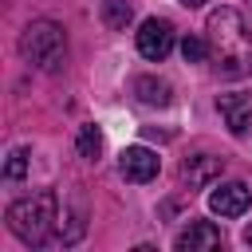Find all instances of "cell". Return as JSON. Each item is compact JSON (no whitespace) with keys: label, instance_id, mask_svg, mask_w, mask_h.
<instances>
[{"label":"cell","instance_id":"52a82bcc","mask_svg":"<svg viewBox=\"0 0 252 252\" xmlns=\"http://www.w3.org/2000/svg\"><path fill=\"white\" fill-rule=\"evenodd\" d=\"M217 110H220L224 126H228L236 138H244V134L252 130V94H244V91L217 94Z\"/></svg>","mask_w":252,"mask_h":252},{"label":"cell","instance_id":"ba28073f","mask_svg":"<svg viewBox=\"0 0 252 252\" xmlns=\"http://www.w3.org/2000/svg\"><path fill=\"white\" fill-rule=\"evenodd\" d=\"M220 228L213 224V220H193L185 232H177V240H173V248L177 252H209V248H220Z\"/></svg>","mask_w":252,"mask_h":252},{"label":"cell","instance_id":"7a4b0ae2","mask_svg":"<svg viewBox=\"0 0 252 252\" xmlns=\"http://www.w3.org/2000/svg\"><path fill=\"white\" fill-rule=\"evenodd\" d=\"M4 220H8L12 236H20L24 244H32V248L47 244L51 228L59 224V197H55V189H39L32 197L12 201L8 213H4Z\"/></svg>","mask_w":252,"mask_h":252},{"label":"cell","instance_id":"9a60e30c","mask_svg":"<svg viewBox=\"0 0 252 252\" xmlns=\"http://www.w3.org/2000/svg\"><path fill=\"white\" fill-rule=\"evenodd\" d=\"M181 4H185V8H201L205 0H181Z\"/></svg>","mask_w":252,"mask_h":252},{"label":"cell","instance_id":"8992f818","mask_svg":"<svg viewBox=\"0 0 252 252\" xmlns=\"http://www.w3.org/2000/svg\"><path fill=\"white\" fill-rule=\"evenodd\" d=\"M252 205V189L244 181H220L213 193H209V209L217 217H244Z\"/></svg>","mask_w":252,"mask_h":252},{"label":"cell","instance_id":"5bb4252c","mask_svg":"<svg viewBox=\"0 0 252 252\" xmlns=\"http://www.w3.org/2000/svg\"><path fill=\"white\" fill-rule=\"evenodd\" d=\"M28 158H32V150H24V146L12 150L8 161H4V177H8V181H20V177L28 173Z\"/></svg>","mask_w":252,"mask_h":252},{"label":"cell","instance_id":"5b68a950","mask_svg":"<svg viewBox=\"0 0 252 252\" xmlns=\"http://www.w3.org/2000/svg\"><path fill=\"white\" fill-rule=\"evenodd\" d=\"M158 169H161V158H158L150 146H126V150L118 154V173H122L126 181H134V185L154 181Z\"/></svg>","mask_w":252,"mask_h":252},{"label":"cell","instance_id":"7c38bea8","mask_svg":"<svg viewBox=\"0 0 252 252\" xmlns=\"http://www.w3.org/2000/svg\"><path fill=\"white\" fill-rule=\"evenodd\" d=\"M130 4L126 0H102V24L110 28V32H126V24H130Z\"/></svg>","mask_w":252,"mask_h":252},{"label":"cell","instance_id":"2e32d148","mask_svg":"<svg viewBox=\"0 0 252 252\" xmlns=\"http://www.w3.org/2000/svg\"><path fill=\"white\" fill-rule=\"evenodd\" d=\"M244 244H252V228H244Z\"/></svg>","mask_w":252,"mask_h":252},{"label":"cell","instance_id":"8fae6325","mask_svg":"<svg viewBox=\"0 0 252 252\" xmlns=\"http://www.w3.org/2000/svg\"><path fill=\"white\" fill-rule=\"evenodd\" d=\"M75 150H79V158H87V161H98V154H102V130H98L94 122H87V126H79V138H75Z\"/></svg>","mask_w":252,"mask_h":252},{"label":"cell","instance_id":"30bf717a","mask_svg":"<svg viewBox=\"0 0 252 252\" xmlns=\"http://www.w3.org/2000/svg\"><path fill=\"white\" fill-rule=\"evenodd\" d=\"M134 94H138V102H146V106H169L173 87H169L165 79H158V75H138V79H134Z\"/></svg>","mask_w":252,"mask_h":252},{"label":"cell","instance_id":"9c48e42d","mask_svg":"<svg viewBox=\"0 0 252 252\" xmlns=\"http://www.w3.org/2000/svg\"><path fill=\"white\" fill-rule=\"evenodd\" d=\"M181 185H189V189H205L209 181H217L220 173H224V161L220 158H209V154H197V158H189V161H181Z\"/></svg>","mask_w":252,"mask_h":252},{"label":"cell","instance_id":"3957f363","mask_svg":"<svg viewBox=\"0 0 252 252\" xmlns=\"http://www.w3.org/2000/svg\"><path fill=\"white\" fill-rule=\"evenodd\" d=\"M20 55L35 63L47 75H59L67 67V32L55 20H32L20 32Z\"/></svg>","mask_w":252,"mask_h":252},{"label":"cell","instance_id":"6da1fadb","mask_svg":"<svg viewBox=\"0 0 252 252\" xmlns=\"http://www.w3.org/2000/svg\"><path fill=\"white\" fill-rule=\"evenodd\" d=\"M209 55L217 59V71L228 79H240L252 71V35L240 20L236 8H217L209 12Z\"/></svg>","mask_w":252,"mask_h":252},{"label":"cell","instance_id":"4fadbf2b","mask_svg":"<svg viewBox=\"0 0 252 252\" xmlns=\"http://www.w3.org/2000/svg\"><path fill=\"white\" fill-rule=\"evenodd\" d=\"M181 55H185V63H205L209 59V39L205 35H185L181 39Z\"/></svg>","mask_w":252,"mask_h":252},{"label":"cell","instance_id":"277c9868","mask_svg":"<svg viewBox=\"0 0 252 252\" xmlns=\"http://www.w3.org/2000/svg\"><path fill=\"white\" fill-rule=\"evenodd\" d=\"M134 43H138V55L150 59V63H161L169 51H173V24L169 20H142V28L134 32Z\"/></svg>","mask_w":252,"mask_h":252}]
</instances>
